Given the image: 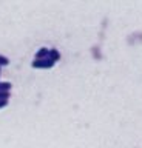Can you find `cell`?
I'll list each match as a JSON object with an SVG mask.
<instances>
[{
	"instance_id": "cell-1",
	"label": "cell",
	"mask_w": 142,
	"mask_h": 148,
	"mask_svg": "<svg viewBox=\"0 0 142 148\" xmlns=\"http://www.w3.org/2000/svg\"><path fill=\"white\" fill-rule=\"evenodd\" d=\"M56 62L49 57H42V59H34V62L31 63V66L36 68V69H48V68H53Z\"/></svg>"
},
{
	"instance_id": "cell-2",
	"label": "cell",
	"mask_w": 142,
	"mask_h": 148,
	"mask_svg": "<svg viewBox=\"0 0 142 148\" xmlns=\"http://www.w3.org/2000/svg\"><path fill=\"white\" fill-rule=\"evenodd\" d=\"M48 57L53 59L54 62H59V60H60V53H59L56 48H51V49H48Z\"/></svg>"
},
{
	"instance_id": "cell-3",
	"label": "cell",
	"mask_w": 142,
	"mask_h": 148,
	"mask_svg": "<svg viewBox=\"0 0 142 148\" xmlns=\"http://www.w3.org/2000/svg\"><path fill=\"white\" fill-rule=\"evenodd\" d=\"M42 57H48V48H40L36 53V59H42Z\"/></svg>"
},
{
	"instance_id": "cell-4",
	"label": "cell",
	"mask_w": 142,
	"mask_h": 148,
	"mask_svg": "<svg viewBox=\"0 0 142 148\" xmlns=\"http://www.w3.org/2000/svg\"><path fill=\"white\" fill-rule=\"evenodd\" d=\"M11 82H0V91H11Z\"/></svg>"
},
{
	"instance_id": "cell-5",
	"label": "cell",
	"mask_w": 142,
	"mask_h": 148,
	"mask_svg": "<svg viewBox=\"0 0 142 148\" xmlns=\"http://www.w3.org/2000/svg\"><path fill=\"white\" fill-rule=\"evenodd\" d=\"M8 65H10V59H8L6 56L0 54V66H8Z\"/></svg>"
},
{
	"instance_id": "cell-6",
	"label": "cell",
	"mask_w": 142,
	"mask_h": 148,
	"mask_svg": "<svg viewBox=\"0 0 142 148\" xmlns=\"http://www.w3.org/2000/svg\"><path fill=\"white\" fill-rule=\"evenodd\" d=\"M11 91H0V99H10Z\"/></svg>"
},
{
	"instance_id": "cell-7",
	"label": "cell",
	"mask_w": 142,
	"mask_h": 148,
	"mask_svg": "<svg viewBox=\"0 0 142 148\" xmlns=\"http://www.w3.org/2000/svg\"><path fill=\"white\" fill-rule=\"evenodd\" d=\"M10 103V99H0V108H5Z\"/></svg>"
},
{
	"instance_id": "cell-8",
	"label": "cell",
	"mask_w": 142,
	"mask_h": 148,
	"mask_svg": "<svg viewBox=\"0 0 142 148\" xmlns=\"http://www.w3.org/2000/svg\"><path fill=\"white\" fill-rule=\"evenodd\" d=\"M0 71H2V66H0Z\"/></svg>"
}]
</instances>
